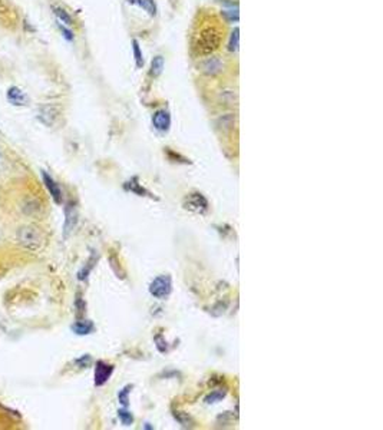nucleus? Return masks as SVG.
<instances>
[{"label":"nucleus","mask_w":383,"mask_h":430,"mask_svg":"<svg viewBox=\"0 0 383 430\" xmlns=\"http://www.w3.org/2000/svg\"><path fill=\"white\" fill-rule=\"evenodd\" d=\"M164 57L162 56H155L154 59H152V62H151V76H154V78H158L161 73H162V71H164Z\"/></svg>","instance_id":"obj_16"},{"label":"nucleus","mask_w":383,"mask_h":430,"mask_svg":"<svg viewBox=\"0 0 383 430\" xmlns=\"http://www.w3.org/2000/svg\"><path fill=\"white\" fill-rule=\"evenodd\" d=\"M217 127L223 132H230L236 128V115L224 114L217 119Z\"/></svg>","instance_id":"obj_10"},{"label":"nucleus","mask_w":383,"mask_h":430,"mask_svg":"<svg viewBox=\"0 0 383 430\" xmlns=\"http://www.w3.org/2000/svg\"><path fill=\"white\" fill-rule=\"evenodd\" d=\"M185 208L190 210V211H194V213L204 214L208 210V201H207V198L202 194L194 192V194H191V195L187 197V200H185Z\"/></svg>","instance_id":"obj_4"},{"label":"nucleus","mask_w":383,"mask_h":430,"mask_svg":"<svg viewBox=\"0 0 383 430\" xmlns=\"http://www.w3.org/2000/svg\"><path fill=\"white\" fill-rule=\"evenodd\" d=\"M42 175H43V182H45V185H46V188H48L49 194L52 195V198H53L55 202L60 204V202H62V191H60V188H59V185L56 184V181H55L49 173H46V172H43Z\"/></svg>","instance_id":"obj_8"},{"label":"nucleus","mask_w":383,"mask_h":430,"mask_svg":"<svg viewBox=\"0 0 383 430\" xmlns=\"http://www.w3.org/2000/svg\"><path fill=\"white\" fill-rule=\"evenodd\" d=\"M223 13H224V16L227 17L228 20H233V22H234V20H236V22L239 20V10H237V9H236V10H226V12H223Z\"/></svg>","instance_id":"obj_25"},{"label":"nucleus","mask_w":383,"mask_h":430,"mask_svg":"<svg viewBox=\"0 0 383 430\" xmlns=\"http://www.w3.org/2000/svg\"><path fill=\"white\" fill-rule=\"evenodd\" d=\"M6 96H7V100H9L12 105H14V106H23V105H26V102H28L26 95H25V93L17 87V86H12V87H9Z\"/></svg>","instance_id":"obj_9"},{"label":"nucleus","mask_w":383,"mask_h":430,"mask_svg":"<svg viewBox=\"0 0 383 430\" xmlns=\"http://www.w3.org/2000/svg\"><path fill=\"white\" fill-rule=\"evenodd\" d=\"M152 125L156 130H161V132H165L170 129L171 125V116L170 114L165 111V109H159L156 111L154 116H152Z\"/></svg>","instance_id":"obj_7"},{"label":"nucleus","mask_w":383,"mask_h":430,"mask_svg":"<svg viewBox=\"0 0 383 430\" xmlns=\"http://www.w3.org/2000/svg\"><path fill=\"white\" fill-rule=\"evenodd\" d=\"M39 118L45 125H53V122L56 121L57 118V109L55 106H43L41 108L39 112Z\"/></svg>","instance_id":"obj_11"},{"label":"nucleus","mask_w":383,"mask_h":430,"mask_svg":"<svg viewBox=\"0 0 383 430\" xmlns=\"http://www.w3.org/2000/svg\"><path fill=\"white\" fill-rule=\"evenodd\" d=\"M76 363H79L81 364V367H85V366H89V363H91V357L89 356H85V357L79 358Z\"/></svg>","instance_id":"obj_26"},{"label":"nucleus","mask_w":383,"mask_h":430,"mask_svg":"<svg viewBox=\"0 0 383 430\" xmlns=\"http://www.w3.org/2000/svg\"><path fill=\"white\" fill-rule=\"evenodd\" d=\"M174 417L184 426V428H191L192 426V419L188 416V413H184V412H175L174 413Z\"/></svg>","instance_id":"obj_19"},{"label":"nucleus","mask_w":383,"mask_h":430,"mask_svg":"<svg viewBox=\"0 0 383 430\" xmlns=\"http://www.w3.org/2000/svg\"><path fill=\"white\" fill-rule=\"evenodd\" d=\"M118 417H119V420L122 422V425H125V426H131V425L134 423V416L128 412L127 407H124V409H121V410L118 412Z\"/></svg>","instance_id":"obj_20"},{"label":"nucleus","mask_w":383,"mask_h":430,"mask_svg":"<svg viewBox=\"0 0 383 430\" xmlns=\"http://www.w3.org/2000/svg\"><path fill=\"white\" fill-rule=\"evenodd\" d=\"M78 222V213L75 210V207L69 205V208H66V221H65V235H68L71 232L73 227Z\"/></svg>","instance_id":"obj_12"},{"label":"nucleus","mask_w":383,"mask_h":430,"mask_svg":"<svg viewBox=\"0 0 383 430\" xmlns=\"http://www.w3.org/2000/svg\"><path fill=\"white\" fill-rule=\"evenodd\" d=\"M239 43H240V30L234 29L231 36H230V42H228V50L230 52H237L239 50Z\"/></svg>","instance_id":"obj_17"},{"label":"nucleus","mask_w":383,"mask_h":430,"mask_svg":"<svg viewBox=\"0 0 383 430\" xmlns=\"http://www.w3.org/2000/svg\"><path fill=\"white\" fill-rule=\"evenodd\" d=\"M17 241L22 247L35 251V250H38L42 245L43 237L42 234L39 232V229L28 225V227H22L17 231Z\"/></svg>","instance_id":"obj_2"},{"label":"nucleus","mask_w":383,"mask_h":430,"mask_svg":"<svg viewBox=\"0 0 383 430\" xmlns=\"http://www.w3.org/2000/svg\"><path fill=\"white\" fill-rule=\"evenodd\" d=\"M112 373H114V366L112 364H108L105 361H98L96 367H95V385L96 386H103L109 380Z\"/></svg>","instance_id":"obj_6"},{"label":"nucleus","mask_w":383,"mask_h":430,"mask_svg":"<svg viewBox=\"0 0 383 430\" xmlns=\"http://www.w3.org/2000/svg\"><path fill=\"white\" fill-rule=\"evenodd\" d=\"M224 69V63L220 57H207L201 62V72L207 76H217Z\"/></svg>","instance_id":"obj_5"},{"label":"nucleus","mask_w":383,"mask_h":430,"mask_svg":"<svg viewBox=\"0 0 383 430\" xmlns=\"http://www.w3.org/2000/svg\"><path fill=\"white\" fill-rule=\"evenodd\" d=\"M134 55H135V62H137V66L138 68H142L144 66V57H142L141 49H140V43L138 41H134Z\"/></svg>","instance_id":"obj_23"},{"label":"nucleus","mask_w":383,"mask_h":430,"mask_svg":"<svg viewBox=\"0 0 383 430\" xmlns=\"http://www.w3.org/2000/svg\"><path fill=\"white\" fill-rule=\"evenodd\" d=\"M127 189H129V191H132V192H135V194H138V195H142V194H146V191L142 188L140 184H138V179L137 178H134L132 181H129L127 184Z\"/></svg>","instance_id":"obj_22"},{"label":"nucleus","mask_w":383,"mask_h":430,"mask_svg":"<svg viewBox=\"0 0 383 430\" xmlns=\"http://www.w3.org/2000/svg\"><path fill=\"white\" fill-rule=\"evenodd\" d=\"M132 4H138L140 7H142L144 10H146L151 16L156 14V6L154 3V0H128Z\"/></svg>","instance_id":"obj_15"},{"label":"nucleus","mask_w":383,"mask_h":430,"mask_svg":"<svg viewBox=\"0 0 383 430\" xmlns=\"http://www.w3.org/2000/svg\"><path fill=\"white\" fill-rule=\"evenodd\" d=\"M224 396H226V390H214V391H211V394H208L205 397V403L207 404L218 403L221 399H224Z\"/></svg>","instance_id":"obj_18"},{"label":"nucleus","mask_w":383,"mask_h":430,"mask_svg":"<svg viewBox=\"0 0 383 430\" xmlns=\"http://www.w3.org/2000/svg\"><path fill=\"white\" fill-rule=\"evenodd\" d=\"M50 9H52L53 14L56 16L57 19H59L63 25H66V26H72V25H73V19H72V16L69 14V12H66L63 7L56 6V4H52Z\"/></svg>","instance_id":"obj_13"},{"label":"nucleus","mask_w":383,"mask_h":430,"mask_svg":"<svg viewBox=\"0 0 383 430\" xmlns=\"http://www.w3.org/2000/svg\"><path fill=\"white\" fill-rule=\"evenodd\" d=\"M220 43H221L220 32L215 28H207L199 33L198 41H197V50L199 55H211L218 49Z\"/></svg>","instance_id":"obj_1"},{"label":"nucleus","mask_w":383,"mask_h":430,"mask_svg":"<svg viewBox=\"0 0 383 430\" xmlns=\"http://www.w3.org/2000/svg\"><path fill=\"white\" fill-rule=\"evenodd\" d=\"M172 291V280L170 275H158L149 284V294L158 300L167 299Z\"/></svg>","instance_id":"obj_3"},{"label":"nucleus","mask_w":383,"mask_h":430,"mask_svg":"<svg viewBox=\"0 0 383 430\" xmlns=\"http://www.w3.org/2000/svg\"><path fill=\"white\" fill-rule=\"evenodd\" d=\"M57 28H59V30L62 32V35H63V38L66 39V41H73V33H72L69 29H66L63 25H60V23H57Z\"/></svg>","instance_id":"obj_24"},{"label":"nucleus","mask_w":383,"mask_h":430,"mask_svg":"<svg viewBox=\"0 0 383 430\" xmlns=\"http://www.w3.org/2000/svg\"><path fill=\"white\" fill-rule=\"evenodd\" d=\"M72 330L79 336H86L94 331V324L91 321H78L72 326Z\"/></svg>","instance_id":"obj_14"},{"label":"nucleus","mask_w":383,"mask_h":430,"mask_svg":"<svg viewBox=\"0 0 383 430\" xmlns=\"http://www.w3.org/2000/svg\"><path fill=\"white\" fill-rule=\"evenodd\" d=\"M129 391H131V386H125L118 393V400L124 407H128L129 404Z\"/></svg>","instance_id":"obj_21"}]
</instances>
